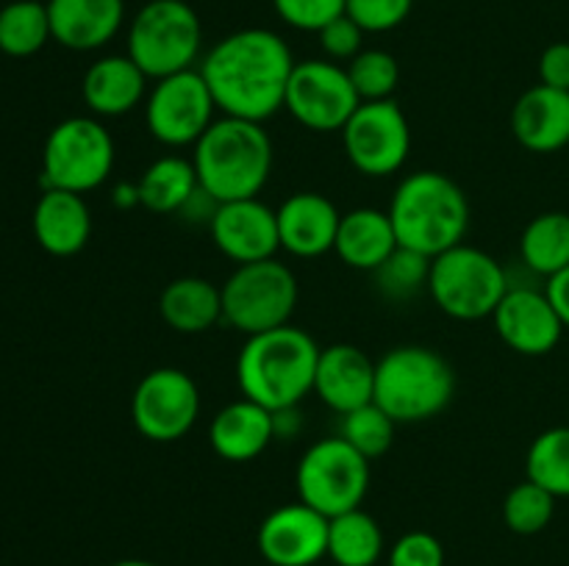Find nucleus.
Returning a JSON list of instances; mask_svg holds the SVG:
<instances>
[{
  "instance_id": "f3484780",
  "label": "nucleus",
  "mask_w": 569,
  "mask_h": 566,
  "mask_svg": "<svg viewBox=\"0 0 569 566\" xmlns=\"http://www.w3.org/2000/svg\"><path fill=\"white\" fill-rule=\"evenodd\" d=\"M492 322L498 336L520 355H548L565 333V322L545 289L531 286H509Z\"/></svg>"
},
{
  "instance_id": "aec40b11",
  "label": "nucleus",
  "mask_w": 569,
  "mask_h": 566,
  "mask_svg": "<svg viewBox=\"0 0 569 566\" xmlns=\"http://www.w3.org/2000/svg\"><path fill=\"white\" fill-rule=\"evenodd\" d=\"M511 131L531 153H559L569 144V92L537 83L511 109Z\"/></svg>"
},
{
  "instance_id": "a211bd4d",
  "label": "nucleus",
  "mask_w": 569,
  "mask_h": 566,
  "mask_svg": "<svg viewBox=\"0 0 569 566\" xmlns=\"http://www.w3.org/2000/svg\"><path fill=\"white\" fill-rule=\"evenodd\" d=\"M315 394L339 416L361 408L376 397V364L356 344H331L320 350Z\"/></svg>"
},
{
  "instance_id": "c756f323",
  "label": "nucleus",
  "mask_w": 569,
  "mask_h": 566,
  "mask_svg": "<svg viewBox=\"0 0 569 566\" xmlns=\"http://www.w3.org/2000/svg\"><path fill=\"white\" fill-rule=\"evenodd\" d=\"M53 39L48 3L39 0H14L0 9V50L14 59L39 53Z\"/></svg>"
},
{
  "instance_id": "2eb2a0df",
  "label": "nucleus",
  "mask_w": 569,
  "mask_h": 566,
  "mask_svg": "<svg viewBox=\"0 0 569 566\" xmlns=\"http://www.w3.org/2000/svg\"><path fill=\"white\" fill-rule=\"evenodd\" d=\"M328 522L300 499L270 511L256 536L261 558L270 566H315L328 555Z\"/></svg>"
},
{
  "instance_id": "72a5a7b5",
  "label": "nucleus",
  "mask_w": 569,
  "mask_h": 566,
  "mask_svg": "<svg viewBox=\"0 0 569 566\" xmlns=\"http://www.w3.org/2000/svg\"><path fill=\"white\" fill-rule=\"evenodd\" d=\"M345 70H348V78L361 103L392 100V92L400 81V64L389 50H361L353 61H348Z\"/></svg>"
},
{
  "instance_id": "58836bf2",
  "label": "nucleus",
  "mask_w": 569,
  "mask_h": 566,
  "mask_svg": "<svg viewBox=\"0 0 569 566\" xmlns=\"http://www.w3.org/2000/svg\"><path fill=\"white\" fill-rule=\"evenodd\" d=\"M317 37H320L322 53L331 61H353L356 55L365 50L361 48V44H365V31H361L359 22L348 14L328 22L322 31H317Z\"/></svg>"
},
{
  "instance_id": "0eeeda50",
  "label": "nucleus",
  "mask_w": 569,
  "mask_h": 566,
  "mask_svg": "<svg viewBox=\"0 0 569 566\" xmlns=\"http://www.w3.org/2000/svg\"><path fill=\"white\" fill-rule=\"evenodd\" d=\"M509 286L500 261L465 242L431 259L428 292L453 320L476 322L492 316Z\"/></svg>"
},
{
  "instance_id": "b1692460",
  "label": "nucleus",
  "mask_w": 569,
  "mask_h": 566,
  "mask_svg": "<svg viewBox=\"0 0 569 566\" xmlns=\"http://www.w3.org/2000/svg\"><path fill=\"white\" fill-rule=\"evenodd\" d=\"M83 100L98 117H122L148 98V75L131 55H103L83 75Z\"/></svg>"
},
{
  "instance_id": "ddd939ff",
  "label": "nucleus",
  "mask_w": 569,
  "mask_h": 566,
  "mask_svg": "<svg viewBox=\"0 0 569 566\" xmlns=\"http://www.w3.org/2000/svg\"><path fill=\"white\" fill-rule=\"evenodd\" d=\"M361 105L348 70L331 59H311L295 64L283 109L303 128L317 133L342 131L345 122Z\"/></svg>"
},
{
  "instance_id": "4be33fe9",
  "label": "nucleus",
  "mask_w": 569,
  "mask_h": 566,
  "mask_svg": "<svg viewBox=\"0 0 569 566\" xmlns=\"http://www.w3.org/2000/svg\"><path fill=\"white\" fill-rule=\"evenodd\" d=\"M272 438H276L272 411L248 397L226 405L209 425L211 449L231 464L259 458Z\"/></svg>"
},
{
  "instance_id": "cd10ccee",
  "label": "nucleus",
  "mask_w": 569,
  "mask_h": 566,
  "mask_svg": "<svg viewBox=\"0 0 569 566\" xmlns=\"http://www.w3.org/2000/svg\"><path fill=\"white\" fill-rule=\"evenodd\" d=\"M383 555V533L376 516L353 508L328 522V558L337 566H376Z\"/></svg>"
},
{
  "instance_id": "473e14b6",
  "label": "nucleus",
  "mask_w": 569,
  "mask_h": 566,
  "mask_svg": "<svg viewBox=\"0 0 569 566\" xmlns=\"http://www.w3.org/2000/svg\"><path fill=\"white\" fill-rule=\"evenodd\" d=\"M556 514V497L533 481H522L506 494L503 522L517 536H537Z\"/></svg>"
},
{
  "instance_id": "ea45409f",
  "label": "nucleus",
  "mask_w": 569,
  "mask_h": 566,
  "mask_svg": "<svg viewBox=\"0 0 569 566\" xmlns=\"http://www.w3.org/2000/svg\"><path fill=\"white\" fill-rule=\"evenodd\" d=\"M539 83L569 92V42H553L539 59Z\"/></svg>"
},
{
  "instance_id": "f03ea898",
  "label": "nucleus",
  "mask_w": 569,
  "mask_h": 566,
  "mask_svg": "<svg viewBox=\"0 0 569 566\" xmlns=\"http://www.w3.org/2000/svg\"><path fill=\"white\" fill-rule=\"evenodd\" d=\"M198 183L217 203L259 198L272 172V142L261 122L226 117L214 120L194 142Z\"/></svg>"
},
{
  "instance_id": "dca6fc26",
  "label": "nucleus",
  "mask_w": 569,
  "mask_h": 566,
  "mask_svg": "<svg viewBox=\"0 0 569 566\" xmlns=\"http://www.w3.org/2000/svg\"><path fill=\"white\" fill-rule=\"evenodd\" d=\"M209 233L217 250L237 266L276 259L281 250L276 209L261 203L259 198L217 203L209 220Z\"/></svg>"
},
{
  "instance_id": "6e6552de",
  "label": "nucleus",
  "mask_w": 569,
  "mask_h": 566,
  "mask_svg": "<svg viewBox=\"0 0 569 566\" xmlns=\"http://www.w3.org/2000/svg\"><path fill=\"white\" fill-rule=\"evenodd\" d=\"M220 289L222 320L244 336L289 325L298 309V277L276 259L239 264Z\"/></svg>"
},
{
  "instance_id": "2f4dec72",
  "label": "nucleus",
  "mask_w": 569,
  "mask_h": 566,
  "mask_svg": "<svg viewBox=\"0 0 569 566\" xmlns=\"http://www.w3.org/2000/svg\"><path fill=\"white\" fill-rule=\"evenodd\" d=\"M395 427H398V422H395L381 405L367 403L361 405V408L342 414L339 436H342L350 447L359 449L367 461H376L392 447Z\"/></svg>"
},
{
  "instance_id": "c9c22d12",
  "label": "nucleus",
  "mask_w": 569,
  "mask_h": 566,
  "mask_svg": "<svg viewBox=\"0 0 569 566\" xmlns=\"http://www.w3.org/2000/svg\"><path fill=\"white\" fill-rule=\"evenodd\" d=\"M272 9L287 26L317 33L345 14L348 0H272Z\"/></svg>"
},
{
  "instance_id": "f257e3e1",
  "label": "nucleus",
  "mask_w": 569,
  "mask_h": 566,
  "mask_svg": "<svg viewBox=\"0 0 569 566\" xmlns=\"http://www.w3.org/2000/svg\"><path fill=\"white\" fill-rule=\"evenodd\" d=\"M295 64L287 39L267 28H242L220 39L198 70L222 114L264 122L287 103Z\"/></svg>"
},
{
  "instance_id": "423d86ee",
  "label": "nucleus",
  "mask_w": 569,
  "mask_h": 566,
  "mask_svg": "<svg viewBox=\"0 0 569 566\" xmlns=\"http://www.w3.org/2000/svg\"><path fill=\"white\" fill-rule=\"evenodd\" d=\"M203 44L200 17L187 0H150L133 14L128 55L148 78L192 70Z\"/></svg>"
},
{
  "instance_id": "f704fd0d",
  "label": "nucleus",
  "mask_w": 569,
  "mask_h": 566,
  "mask_svg": "<svg viewBox=\"0 0 569 566\" xmlns=\"http://www.w3.org/2000/svg\"><path fill=\"white\" fill-rule=\"evenodd\" d=\"M376 283L387 297L392 300H409L415 297L420 289H428V275H431V259L417 250L400 247L378 266Z\"/></svg>"
},
{
  "instance_id": "39448f33",
  "label": "nucleus",
  "mask_w": 569,
  "mask_h": 566,
  "mask_svg": "<svg viewBox=\"0 0 569 566\" xmlns=\"http://www.w3.org/2000/svg\"><path fill=\"white\" fill-rule=\"evenodd\" d=\"M456 392L448 358L422 344H403L376 364V397L398 425H415L442 414Z\"/></svg>"
},
{
  "instance_id": "20e7f679",
  "label": "nucleus",
  "mask_w": 569,
  "mask_h": 566,
  "mask_svg": "<svg viewBox=\"0 0 569 566\" xmlns=\"http://www.w3.org/2000/svg\"><path fill=\"white\" fill-rule=\"evenodd\" d=\"M400 247L437 259L465 242L470 228V203L465 189L433 170L403 178L389 203Z\"/></svg>"
},
{
  "instance_id": "79ce46f5",
  "label": "nucleus",
  "mask_w": 569,
  "mask_h": 566,
  "mask_svg": "<svg viewBox=\"0 0 569 566\" xmlns=\"http://www.w3.org/2000/svg\"><path fill=\"white\" fill-rule=\"evenodd\" d=\"M111 566H159V564H150V560H117V564H111Z\"/></svg>"
},
{
  "instance_id": "a878e982",
  "label": "nucleus",
  "mask_w": 569,
  "mask_h": 566,
  "mask_svg": "<svg viewBox=\"0 0 569 566\" xmlns=\"http://www.w3.org/2000/svg\"><path fill=\"white\" fill-rule=\"evenodd\" d=\"M159 314L178 333L211 331L222 320V289H217L209 277H176L161 292Z\"/></svg>"
},
{
  "instance_id": "6ab92c4d",
  "label": "nucleus",
  "mask_w": 569,
  "mask_h": 566,
  "mask_svg": "<svg viewBox=\"0 0 569 566\" xmlns=\"http://www.w3.org/2000/svg\"><path fill=\"white\" fill-rule=\"evenodd\" d=\"M281 250L298 259H317L333 250L339 231L337 205L320 192H295L276 209Z\"/></svg>"
},
{
  "instance_id": "bb28decb",
  "label": "nucleus",
  "mask_w": 569,
  "mask_h": 566,
  "mask_svg": "<svg viewBox=\"0 0 569 566\" xmlns=\"http://www.w3.org/2000/svg\"><path fill=\"white\" fill-rule=\"evenodd\" d=\"M198 189L200 183L192 159H183V155H161L153 164H148V170L137 181L139 205L153 214H181Z\"/></svg>"
},
{
  "instance_id": "9d476101",
  "label": "nucleus",
  "mask_w": 569,
  "mask_h": 566,
  "mask_svg": "<svg viewBox=\"0 0 569 566\" xmlns=\"http://www.w3.org/2000/svg\"><path fill=\"white\" fill-rule=\"evenodd\" d=\"M114 166V139L94 117H70L50 131L42 150L44 189L87 194Z\"/></svg>"
},
{
  "instance_id": "9b49d317",
  "label": "nucleus",
  "mask_w": 569,
  "mask_h": 566,
  "mask_svg": "<svg viewBox=\"0 0 569 566\" xmlns=\"http://www.w3.org/2000/svg\"><path fill=\"white\" fill-rule=\"evenodd\" d=\"M214 94L200 70H183L159 78L144 98V122L156 142L167 148H189L214 122Z\"/></svg>"
},
{
  "instance_id": "7ed1b4c3",
  "label": "nucleus",
  "mask_w": 569,
  "mask_h": 566,
  "mask_svg": "<svg viewBox=\"0 0 569 566\" xmlns=\"http://www.w3.org/2000/svg\"><path fill=\"white\" fill-rule=\"evenodd\" d=\"M320 344L295 325L248 336L237 358V381L248 400L270 411L300 405L315 392Z\"/></svg>"
},
{
  "instance_id": "5701e85b",
  "label": "nucleus",
  "mask_w": 569,
  "mask_h": 566,
  "mask_svg": "<svg viewBox=\"0 0 569 566\" xmlns=\"http://www.w3.org/2000/svg\"><path fill=\"white\" fill-rule=\"evenodd\" d=\"M92 233V211L83 194L44 189L33 209V236L50 255H76Z\"/></svg>"
},
{
  "instance_id": "4c0bfd02",
  "label": "nucleus",
  "mask_w": 569,
  "mask_h": 566,
  "mask_svg": "<svg viewBox=\"0 0 569 566\" xmlns=\"http://www.w3.org/2000/svg\"><path fill=\"white\" fill-rule=\"evenodd\" d=\"M389 566H445V547L433 533L411 530L392 544Z\"/></svg>"
},
{
  "instance_id": "393cba45",
  "label": "nucleus",
  "mask_w": 569,
  "mask_h": 566,
  "mask_svg": "<svg viewBox=\"0 0 569 566\" xmlns=\"http://www.w3.org/2000/svg\"><path fill=\"white\" fill-rule=\"evenodd\" d=\"M398 250L392 216L381 209H353L342 214L333 253L348 266L361 272H376Z\"/></svg>"
},
{
  "instance_id": "412c9836",
  "label": "nucleus",
  "mask_w": 569,
  "mask_h": 566,
  "mask_svg": "<svg viewBox=\"0 0 569 566\" xmlns=\"http://www.w3.org/2000/svg\"><path fill=\"white\" fill-rule=\"evenodd\" d=\"M50 31L70 50H98L117 37L126 20L122 0H48Z\"/></svg>"
},
{
  "instance_id": "c85d7f7f",
  "label": "nucleus",
  "mask_w": 569,
  "mask_h": 566,
  "mask_svg": "<svg viewBox=\"0 0 569 566\" xmlns=\"http://www.w3.org/2000/svg\"><path fill=\"white\" fill-rule=\"evenodd\" d=\"M520 259L531 272L553 277L569 266V214L545 211L533 216L520 236Z\"/></svg>"
},
{
  "instance_id": "7c9ffc66",
  "label": "nucleus",
  "mask_w": 569,
  "mask_h": 566,
  "mask_svg": "<svg viewBox=\"0 0 569 566\" xmlns=\"http://www.w3.org/2000/svg\"><path fill=\"white\" fill-rule=\"evenodd\" d=\"M528 481L548 488L556 499L569 497V425L539 433L528 447Z\"/></svg>"
},
{
  "instance_id": "1a4fd4ad",
  "label": "nucleus",
  "mask_w": 569,
  "mask_h": 566,
  "mask_svg": "<svg viewBox=\"0 0 569 566\" xmlns=\"http://www.w3.org/2000/svg\"><path fill=\"white\" fill-rule=\"evenodd\" d=\"M295 486L300 503L333 519L345 511L361 508L370 488V461L342 436L320 438L300 455Z\"/></svg>"
},
{
  "instance_id": "4468645a",
  "label": "nucleus",
  "mask_w": 569,
  "mask_h": 566,
  "mask_svg": "<svg viewBox=\"0 0 569 566\" xmlns=\"http://www.w3.org/2000/svg\"><path fill=\"white\" fill-rule=\"evenodd\" d=\"M200 416V392L192 375L176 366H159L139 381L131 397V420L144 438L178 442Z\"/></svg>"
},
{
  "instance_id": "a19ab883",
  "label": "nucleus",
  "mask_w": 569,
  "mask_h": 566,
  "mask_svg": "<svg viewBox=\"0 0 569 566\" xmlns=\"http://www.w3.org/2000/svg\"><path fill=\"white\" fill-rule=\"evenodd\" d=\"M545 294L550 297V303H553L556 314L561 316L565 327H569V266L567 270L556 272L553 277H548V283H545Z\"/></svg>"
},
{
  "instance_id": "f8f14e48",
  "label": "nucleus",
  "mask_w": 569,
  "mask_h": 566,
  "mask_svg": "<svg viewBox=\"0 0 569 566\" xmlns=\"http://www.w3.org/2000/svg\"><path fill=\"white\" fill-rule=\"evenodd\" d=\"M339 133L345 155L361 175H395L409 159L411 128L395 100L361 103Z\"/></svg>"
},
{
  "instance_id": "e433bc0d",
  "label": "nucleus",
  "mask_w": 569,
  "mask_h": 566,
  "mask_svg": "<svg viewBox=\"0 0 569 566\" xmlns=\"http://www.w3.org/2000/svg\"><path fill=\"white\" fill-rule=\"evenodd\" d=\"M415 0H348L345 14L353 17L365 33H387L406 22Z\"/></svg>"
}]
</instances>
